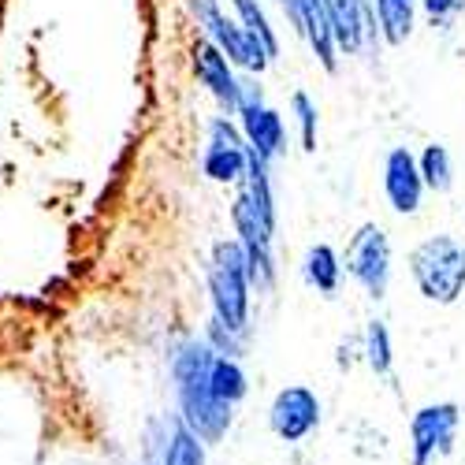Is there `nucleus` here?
Masks as SVG:
<instances>
[{"label":"nucleus","instance_id":"nucleus-9","mask_svg":"<svg viewBox=\"0 0 465 465\" xmlns=\"http://www.w3.org/2000/svg\"><path fill=\"white\" fill-rule=\"evenodd\" d=\"M383 190H387V202H391L395 213H417L420 209V168L413 161L410 149H391L387 153V164H383Z\"/></svg>","mask_w":465,"mask_h":465},{"label":"nucleus","instance_id":"nucleus-15","mask_svg":"<svg viewBox=\"0 0 465 465\" xmlns=\"http://www.w3.org/2000/svg\"><path fill=\"white\" fill-rule=\"evenodd\" d=\"M376 15L387 42L402 45L413 30V0H376Z\"/></svg>","mask_w":465,"mask_h":465},{"label":"nucleus","instance_id":"nucleus-3","mask_svg":"<svg viewBox=\"0 0 465 465\" xmlns=\"http://www.w3.org/2000/svg\"><path fill=\"white\" fill-rule=\"evenodd\" d=\"M209 291L216 305V321L231 331H246L250 313V261L242 242H220L209 272Z\"/></svg>","mask_w":465,"mask_h":465},{"label":"nucleus","instance_id":"nucleus-12","mask_svg":"<svg viewBox=\"0 0 465 465\" xmlns=\"http://www.w3.org/2000/svg\"><path fill=\"white\" fill-rule=\"evenodd\" d=\"M193 67H198V79L216 94L220 104L239 108L242 86L235 83V74H231V67H227V56H223L213 42H198V53H193Z\"/></svg>","mask_w":465,"mask_h":465},{"label":"nucleus","instance_id":"nucleus-21","mask_svg":"<svg viewBox=\"0 0 465 465\" xmlns=\"http://www.w3.org/2000/svg\"><path fill=\"white\" fill-rule=\"evenodd\" d=\"M294 108H298V124H302V145L317 149V108L305 94H294Z\"/></svg>","mask_w":465,"mask_h":465},{"label":"nucleus","instance_id":"nucleus-16","mask_svg":"<svg viewBox=\"0 0 465 465\" xmlns=\"http://www.w3.org/2000/svg\"><path fill=\"white\" fill-rule=\"evenodd\" d=\"M339 257H335V250L331 246H313L305 253V280L313 283L317 291H324V294H335V287H339Z\"/></svg>","mask_w":465,"mask_h":465},{"label":"nucleus","instance_id":"nucleus-6","mask_svg":"<svg viewBox=\"0 0 465 465\" xmlns=\"http://www.w3.org/2000/svg\"><path fill=\"white\" fill-rule=\"evenodd\" d=\"M458 436V406L454 402H436L420 406L410 420V450L413 465H432V458H443L454 450Z\"/></svg>","mask_w":465,"mask_h":465},{"label":"nucleus","instance_id":"nucleus-18","mask_svg":"<svg viewBox=\"0 0 465 465\" xmlns=\"http://www.w3.org/2000/svg\"><path fill=\"white\" fill-rule=\"evenodd\" d=\"M365 361L380 376L391 372V335H387L383 321H369V328H365Z\"/></svg>","mask_w":465,"mask_h":465},{"label":"nucleus","instance_id":"nucleus-1","mask_svg":"<svg viewBox=\"0 0 465 465\" xmlns=\"http://www.w3.org/2000/svg\"><path fill=\"white\" fill-rule=\"evenodd\" d=\"M216 361V351L209 342H186L175 354V391H179V410L183 424L198 436L202 443H220L231 429V406H223L213 387H209V369Z\"/></svg>","mask_w":465,"mask_h":465},{"label":"nucleus","instance_id":"nucleus-11","mask_svg":"<svg viewBox=\"0 0 465 465\" xmlns=\"http://www.w3.org/2000/svg\"><path fill=\"white\" fill-rule=\"evenodd\" d=\"M287 8H291L294 26L309 37V45L321 56V64L328 71H335V34H331L328 12H324V0H287Z\"/></svg>","mask_w":465,"mask_h":465},{"label":"nucleus","instance_id":"nucleus-7","mask_svg":"<svg viewBox=\"0 0 465 465\" xmlns=\"http://www.w3.org/2000/svg\"><path fill=\"white\" fill-rule=\"evenodd\" d=\"M268 424H272V432L280 440L298 443L321 424V402L309 387H298V383L283 387V391L272 399V410H268Z\"/></svg>","mask_w":465,"mask_h":465},{"label":"nucleus","instance_id":"nucleus-14","mask_svg":"<svg viewBox=\"0 0 465 465\" xmlns=\"http://www.w3.org/2000/svg\"><path fill=\"white\" fill-rule=\"evenodd\" d=\"M209 387H213V395L223 402V406H235V402H242L246 399V372H242V365L235 361V358H220L216 354V361H213V369H209Z\"/></svg>","mask_w":465,"mask_h":465},{"label":"nucleus","instance_id":"nucleus-22","mask_svg":"<svg viewBox=\"0 0 465 465\" xmlns=\"http://www.w3.org/2000/svg\"><path fill=\"white\" fill-rule=\"evenodd\" d=\"M458 8H461V0H424V12H429L432 23H447Z\"/></svg>","mask_w":465,"mask_h":465},{"label":"nucleus","instance_id":"nucleus-20","mask_svg":"<svg viewBox=\"0 0 465 465\" xmlns=\"http://www.w3.org/2000/svg\"><path fill=\"white\" fill-rule=\"evenodd\" d=\"M231 5L239 8V15H242V23H246V34H253L257 42L268 49V56H276V34H272V26H268V19L261 15V8L253 5V0H231Z\"/></svg>","mask_w":465,"mask_h":465},{"label":"nucleus","instance_id":"nucleus-13","mask_svg":"<svg viewBox=\"0 0 465 465\" xmlns=\"http://www.w3.org/2000/svg\"><path fill=\"white\" fill-rule=\"evenodd\" d=\"M324 12L331 23L335 42L346 53H358L361 49V34H365V15H361V0H324Z\"/></svg>","mask_w":465,"mask_h":465},{"label":"nucleus","instance_id":"nucleus-8","mask_svg":"<svg viewBox=\"0 0 465 465\" xmlns=\"http://www.w3.org/2000/svg\"><path fill=\"white\" fill-rule=\"evenodd\" d=\"M239 108H242V127H246V138L253 145V153L261 161L276 157V153L283 149V120L261 104V90L253 86H242L239 94Z\"/></svg>","mask_w":465,"mask_h":465},{"label":"nucleus","instance_id":"nucleus-4","mask_svg":"<svg viewBox=\"0 0 465 465\" xmlns=\"http://www.w3.org/2000/svg\"><path fill=\"white\" fill-rule=\"evenodd\" d=\"M190 12L198 15V23L205 26V34L213 37V45L220 49V53H227L235 64H242V67H250V71H264L268 67V49L257 42L253 34H246L242 26H235L231 23L220 8H216V0H190Z\"/></svg>","mask_w":465,"mask_h":465},{"label":"nucleus","instance_id":"nucleus-19","mask_svg":"<svg viewBox=\"0 0 465 465\" xmlns=\"http://www.w3.org/2000/svg\"><path fill=\"white\" fill-rule=\"evenodd\" d=\"M420 179H424V186H432V190H447L450 186V157H447L443 145H429L420 153Z\"/></svg>","mask_w":465,"mask_h":465},{"label":"nucleus","instance_id":"nucleus-17","mask_svg":"<svg viewBox=\"0 0 465 465\" xmlns=\"http://www.w3.org/2000/svg\"><path fill=\"white\" fill-rule=\"evenodd\" d=\"M164 465H205L202 440L193 436L183 420H175V429H172V443L164 450Z\"/></svg>","mask_w":465,"mask_h":465},{"label":"nucleus","instance_id":"nucleus-5","mask_svg":"<svg viewBox=\"0 0 465 465\" xmlns=\"http://www.w3.org/2000/svg\"><path fill=\"white\" fill-rule=\"evenodd\" d=\"M346 272H351L372 298L387 294V276H391V246L376 223H365L346 246Z\"/></svg>","mask_w":465,"mask_h":465},{"label":"nucleus","instance_id":"nucleus-10","mask_svg":"<svg viewBox=\"0 0 465 465\" xmlns=\"http://www.w3.org/2000/svg\"><path fill=\"white\" fill-rule=\"evenodd\" d=\"M213 142L205 149V175L216 179V183H235L242 172H246V149L239 145V134L227 120H216L209 127Z\"/></svg>","mask_w":465,"mask_h":465},{"label":"nucleus","instance_id":"nucleus-2","mask_svg":"<svg viewBox=\"0 0 465 465\" xmlns=\"http://www.w3.org/2000/svg\"><path fill=\"white\" fill-rule=\"evenodd\" d=\"M410 272L429 302L450 305L465 291V246L454 242L450 235H432L424 239L410 253Z\"/></svg>","mask_w":465,"mask_h":465}]
</instances>
